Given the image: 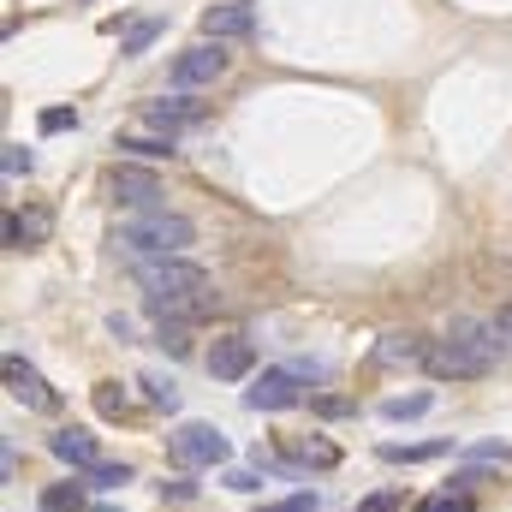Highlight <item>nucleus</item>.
Segmentation results:
<instances>
[{
  "label": "nucleus",
  "mask_w": 512,
  "mask_h": 512,
  "mask_svg": "<svg viewBox=\"0 0 512 512\" xmlns=\"http://www.w3.org/2000/svg\"><path fill=\"white\" fill-rule=\"evenodd\" d=\"M227 489H239V495H256V489H262V477H256V471H227Z\"/></svg>",
  "instance_id": "nucleus-31"
},
{
  "label": "nucleus",
  "mask_w": 512,
  "mask_h": 512,
  "mask_svg": "<svg viewBox=\"0 0 512 512\" xmlns=\"http://www.w3.org/2000/svg\"><path fill=\"white\" fill-rule=\"evenodd\" d=\"M155 346H161V352H173V358H185V352H191V340H185V328H179V322H173V328L161 322V334H155Z\"/></svg>",
  "instance_id": "nucleus-27"
},
{
  "label": "nucleus",
  "mask_w": 512,
  "mask_h": 512,
  "mask_svg": "<svg viewBox=\"0 0 512 512\" xmlns=\"http://www.w3.org/2000/svg\"><path fill=\"white\" fill-rule=\"evenodd\" d=\"M352 411V399H340V393H322L316 399V417H346Z\"/></svg>",
  "instance_id": "nucleus-30"
},
{
  "label": "nucleus",
  "mask_w": 512,
  "mask_h": 512,
  "mask_svg": "<svg viewBox=\"0 0 512 512\" xmlns=\"http://www.w3.org/2000/svg\"><path fill=\"white\" fill-rule=\"evenodd\" d=\"M155 36H161V18H143V24H131L126 42H120V54H143V48H149Z\"/></svg>",
  "instance_id": "nucleus-23"
},
{
  "label": "nucleus",
  "mask_w": 512,
  "mask_h": 512,
  "mask_svg": "<svg viewBox=\"0 0 512 512\" xmlns=\"http://www.w3.org/2000/svg\"><path fill=\"white\" fill-rule=\"evenodd\" d=\"M42 512H90L84 507V483H54L42 495Z\"/></svg>",
  "instance_id": "nucleus-19"
},
{
  "label": "nucleus",
  "mask_w": 512,
  "mask_h": 512,
  "mask_svg": "<svg viewBox=\"0 0 512 512\" xmlns=\"http://www.w3.org/2000/svg\"><path fill=\"white\" fill-rule=\"evenodd\" d=\"M435 405V393H393V399H382V417L387 423H411V417H423Z\"/></svg>",
  "instance_id": "nucleus-17"
},
{
  "label": "nucleus",
  "mask_w": 512,
  "mask_h": 512,
  "mask_svg": "<svg viewBox=\"0 0 512 512\" xmlns=\"http://www.w3.org/2000/svg\"><path fill=\"white\" fill-rule=\"evenodd\" d=\"M292 447V465L304 471V465H316V471H334L340 465V447L334 441H322V435H298V441H286Z\"/></svg>",
  "instance_id": "nucleus-15"
},
{
  "label": "nucleus",
  "mask_w": 512,
  "mask_h": 512,
  "mask_svg": "<svg viewBox=\"0 0 512 512\" xmlns=\"http://www.w3.org/2000/svg\"><path fill=\"white\" fill-rule=\"evenodd\" d=\"M495 328H501V340H512V304H501V316H495Z\"/></svg>",
  "instance_id": "nucleus-34"
},
{
  "label": "nucleus",
  "mask_w": 512,
  "mask_h": 512,
  "mask_svg": "<svg viewBox=\"0 0 512 512\" xmlns=\"http://www.w3.org/2000/svg\"><path fill=\"white\" fill-rule=\"evenodd\" d=\"M161 495H173V501H191V495H197V489H191V483H185V477H173V483H161Z\"/></svg>",
  "instance_id": "nucleus-33"
},
{
  "label": "nucleus",
  "mask_w": 512,
  "mask_h": 512,
  "mask_svg": "<svg viewBox=\"0 0 512 512\" xmlns=\"http://www.w3.org/2000/svg\"><path fill=\"white\" fill-rule=\"evenodd\" d=\"M411 512H477V501H471V495H459V489H441V495L417 501Z\"/></svg>",
  "instance_id": "nucleus-22"
},
{
  "label": "nucleus",
  "mask_w": 512,
  "mask_h": 512,
  "mask_svg": "<svg viewBox=\"0 0 512 512\" xmlns=\"http://www.w3.org/2000/svg\"><path fill=\"white\" fill-rule=\"evenodd\" d=\"M251 370H256V340L221 334V340L209 346V376H215V382H245Z\"/></svg>",
  "instance_id": "nucleus-8"
},
{
  "label": "nucleus",
  "mask_w": 512,
  "mask_h": 512,
  "mask_svg": "<svg viewBox=\"0 0 512 512\" xmlns=\"http://www.w3.org/2000/svg\"><path fill=\"white\" fill-rule=\"evenodd\" d=\"M256 512H316V495H292V501H268Z\"/></svg>",
  "instance_id": "nucleus-28"
},
{
  "label": "nucleus",
  "mask_w": 512,
  "mask_h": 512,
  "mask_svg": "<svg viewBox=\"0 0 512 512\" xmlns=\"http://www.w3.org/2000/svg\"><path fill=\"white\" fill-rule=\"evenodd\" d=\"M36 126H42V131H72V126H78V108H42V114H36Z\"/></svg>",
  "instance_id": "nucleus-26"
},
{
  "label": "nucleus",
  "mask_w": 512,
  "mask_h": 512,
  "mask_svg": "<svg viewBox=\"0 0 512 512\" xmlns=\"http://www.w3.org/2000/svg\"><path fill=\"white\" fill-rule=\"evenodd\" d=\"M48 453H54L60 465H72V471L102 465V453H96V435H90V429H60V435H48Z\"/></svg>",
  "instance_id": "nucleus-12"
},
{
  "label": "nucleus",
  "mask_w": 512,
  "mask_h": 512,
  "mask_svg": "<svg viewBox=\"0 0 512 512\" xmlns=\"http://www.w3.org/2000/svg\"><path fill=\"white\" fill-rule=\"evenodd\" d=\"M6 393H12L18 405H30V411H54V405H60V393L42 382L18 352H6Z\"/></svg>",
  "instance_id": "nucleus-10"
},
{
  "label": "nucleus",
  "mask_w": 512,
  "mask_h": 512,
  "mask_svg": "<svg viewBox=\"0 0 512 512\" xmlns=\"http://www.w3.org/2000/svg\"><path fill=\"white\" fill-rule=\"evenodd\" d=\"M203 36H209V42H245V36H256V12L245 0L203 6Z\"/></svg>",
  "instance_id": "nucleus-9"
},
{
  "label": "nucleus",
  "mask_w": 512,
  "mask_h": 512,
  "mask_svg": "<svg viewBox=\"0 0 512 512\" xmlns=\"http://www.w3.org/2000/svg\"><path fill=\"white\" fill-rule=\"evenodd\" d=\"M495 334H501V328L453 322V334L429 346L423 370H429L435 382H477V376H489V370H495V358H501V340H495Z\"/></svg>",
  "instance_id": "nucleus-2"
},
{
  "label": "nucleus",
  "mask_w": 512,
  "mask_h": 512,
  "mask_svg": "<svg viewBox=\"0 0 512 512\" xmlns=\"http://www.w3.org/2000/svg\"><path fill=\"white\" fill-rule=\"evenodd\" d=\"M423 358H429V340H423V334H382L376 352H370L376 370H411V364H423Z\"/></svg>",
  "instance_id": "nucleus-11"
},
{
  "label": "nucleus",
  "mask_w": 512,
  "mask_h": 512,
  "mask_svg": "<svg viewBox=\"0 0 512 512\" xmlns=\"http://www.w3.org/2000/svg\"><path fill=\"white\" fill-rule=\"evenodd\" d=\"M447 453H453V441H411V447L387 441V447H382L387 465H423V459H447Z\"/></svg>",
  "instance_id": "nucleus-16"
},
{
  "label": "nucleus",
  "mask_w": 512,
  "mask_h": 512,
  "mask_svg": "<svg viewBox=\"0 0 512 512\" xmlns=\"http://www.w3.org/2000/svg\"><path fill=\"white\" fill-rule=\"evenodd\" d=\"M96 411H102V417H126V393H120V382L96 387Z\"/></svg>",
  "instance_id": "nucleus-24"
},
{
  "label": "nucleus",
  "mask_w": 512,
  "mask_h": 512,
  "mask_svg": "<svg viewBox=\"0 0 512 512\" xmlns=\"http://www.w3.org/2000/svg\"><path fill=\"white\" fill-rule=\"evenodd\" d=\"M191 239H197V227H191L185 215H167V209L131 215V221H120V233H114V245H120V251L149 256V262H161V256H179Z\"/></svg>",
  "instance_id": "nucleus-3"
},
{
  "label": "nucleus",
  "mask_w": 512,
  "mask_h": 512,
  "mask_svg": "<svg viewBox=\"0 0 512 512\" xmlns=\"http://www.w3.org/2000/svg\"><path fill=\"white\" fill-rule=\"evenodd\" d=\"M298 382H304L298 370H262L256 387H245V405H251V411H292V405L304 399Z\"/></svg>",
  "instance_id": "nucleus-7"
},
{
  "label": "nucleus",
  "mask_w": 512,
  "mask_h": 512,
  "mask_svg": "<svg viewBox=\"0 0 512 512\" xmlns=\"http://www.w3.org/2000/svg\"><path fill=\"white\" fill-rule=\"evenodd\" d=\"M90 512H120V507H90Z\"/></svg>",
  "instance_id": "nucleus-35"
},
{
  "label": "nucleus",
  "mask_w": 512,
  "mask_h": 512,
  "mask_svg": "<svg viewBox=\"0 0 512 512\" xmlns=\"http://www.w3.org/2000/svg\"><path fill=\"white\" fill-rule=\"evenodd\" d=\"M167 453H173V465H185V471L227 465V435H221L215 423H179V429L167 435Z\"/></svg>",
  "instance_id": "nucleus-4"
},
{
  "label": "nucleus",
  "mask_w": 512,
  "mask_h": 512,
  "mask_svg": "<svg viewBox=\"0 0 512 512\" xmlns=\"http://www.w3.org/2000/svg\"><path fill=\"white\" fill-rule=\"evenodd\" d=\"M42 239H48V215H42V209H30V215L12 209V215H6V251H36Z\"/></svg>",
  "instance_id": "nucleus-14"
},
{
  "label": "nucleus",
  "mask_w": 512,
  "mask_h": 512,
  "mask_svg": "<svg viewBox=\"0 0 512 512\" xmlns=\"http://www.w3.org/2000/svg\"><path fill=\"white\" fill-rule=\"evenodd\" d=\"M137 286H143V304L167 322H185V316H203L209 304H215V292H209V274L197 268V262H185V256H161V262H143L137 268Z\"/></svg>",
  "instance_id": "nucleus-1"
},
{
  "label": "nucleus",
  "mask_w": 512,
  "mask_h": 512,
  "mask_svg": "<svg viewBox=\"0 0 512 512\" xmlns=\"http://www.w3.org/2000/svg\"><path fill=\"white\" fill-rule=\"evenodd\" d=\"M149 126H161L167 137L179 126H203V102H191L185 90L179 96H161V102H149Z\"/></svg>",
  "instance_id": "nucleus-13"
},
{
  "label": "nucleus",
  "mask_w": 512,
  "mask_h": 512,
  "mask_svg": "<svg viewBox=\"0 0 512 512\" xmlns=\"http://www.w3.org/2000/svg\"><path fill=\"white\" fill-rule=\"evenodd\" d=\"M108 197L120 203V209H155V197H161V179L149 173V167H131V161H120V167H108Z\"/></svg>",
  "instance_id": "nucleus-6"
},
{
  "label": "nucleus",
  "mask_w": 512,
  "mask_h": 512,
  "mask_svg": "<svg viewBox=\"0 0 512 512\" xmlns=\"http://www.w3.org/2000/svg\"><path fill=\"white\" fill-rule=\"evenodd\" d=\"M0 167H6V179H24L36 161H30V149L24 143H6V155H0Z\"/></svg>",
  "instance_id": "nucleus-25"
},
{
  "label": "nucleus",
  "mask_w": 512,
  "mask_h": 512,
  "mask_svg": "<svg viewBox=\"0 0 512 512\" xmlns=\"http://www.w3.org/2000/svg\"><path fill=\"white\" fill-rule=\"evenodd\" d=\"M84 477H90V489H126V483H131V465H120V459H102V465H90Z\"/></svg>",
  "instance_id": "nucleus-21"
},
{
  "label": "nucleus",
  "mask_w": 512,
  "mask_h": 512,
  "mask_svg": "<svg viewBox=\"0 0 512 512\" xmlns=\"http://www.w3.org/2000/svg\"><path fill=\"white\" fill-rule=\"evenodd\" d=\"M477 459H501V465H512V447L507 441H483V447H471Z\"/></svg>",
  "instance_id": "nucleus-32"
},
{
  "label": "nucleus",
  "mask_w": 512,
  "mask_h": 512,
  "mask_svg": "<svg viewBox=\"0 0 512 512\" xmlns=\"http://www.w3.org/2000/svg\"><path fill=\"white\" fill-rule=\"evenodd\" d=\"M227 66H233V54L221 48V42H191L185 54H173V90H203V84H215V78H227Z\"/></svg>",
  "instance_id": "nucleus-5"
},
{
  "label": "nucleus",
  "mask_w": 512,
  "mask_h": 512,
  "mask_svg": "<svg viewBox=\"0 0 512 512\" xmlns=\"http://www.w3.org/2000/svg\"><path fill=\"white\" fill-rule=\"evenodd\" d=\"M120 149H131V155H143V161H173V137H120Z\"/></svg>",
  "instance_id": "nucleus-20"
},
{
  "label": "nucleus",
  "mask_w": 512,
  "mask_h": 512,
  "mask_svg": "<svg viewBox=\"0 0 512 512\" xmlns=\"http://www.w3.org/2000/svg\"><path fill=\"white\" fill-rule=\"evenodd\" d=\"M405 501L393 495V489H382V495H370V501H358V512H399Z\"/></svg>",
  "instance_id": "nucleus-29"
},
{
  "label": "nucleus",
  "mask_w": 512,
  "mask_h": 512,
  "mask_svg": "<svg viewBox=\"0 0 512 512\" xmlns=\"http://www.w3.org/2000/svg\"><path fill=\"white\" fill-rule=\"evenodd\" d=\"M137 387H143V399H149L155 411H179V387L167 382V376H155V370H143V376H137Z\"/></svg>",
  "instance_id": "nucleus-18"
}]
</instances>
